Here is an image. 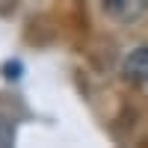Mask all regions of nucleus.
<instances>
[{"instance_id":"obj_3","label":"nucleus","mask_w":148,"mask_h":148,"mask_svg":"<svg viewBox=\"0 0 148 148\" xmlns=\"http://www.w3.org/2000/svg\"><path fill=\"white\" fill-rule=\"evenodd\" d=\"M12 136H15V127H12V121L0 113V145H12Z\"/></svg>"},{"instance_id":"obj_1","label":"nucleus","mask_w":148,"mask_h":148,"mask_svg":"<svg viewBox=\"0 0 148 148\" xmlns=\"http://www.w3.org/2000/svg\"><path fill=\"white\" fill-rule=\"evenodd\" d=\"M101 6L116 24H136L148 15V0H101Z\"/></svg>"},{"instance_id":"obj_4","label":"nucleus","mask_w":148,"mask_h":148,"mask_svg":"<svg viewBox=\"0 0 148 148\" xmlns=\"http://www.w3.org/2000/svg\"><path fill=\"white\" fill-rule=\"evenodd\" d=\"M3 71H6V77H9V80H18V77H21V62H6Z\"/></svg>"},{"instance_id":"obj_2","label":"nucleus","mask_w":148,"mask_h":148,"mask_svg":"<svg viewBox=\"0 0 148 148\" xmlns=\"http://www.w3.org/2000/svg\"><path fill=\"white\" fill-rule=\"evenodd\" d=\"M121 77L133 86H142L148 83V45L136 47V51H130L125 56V62H121Z\"/></svg>"}]
</instances>
